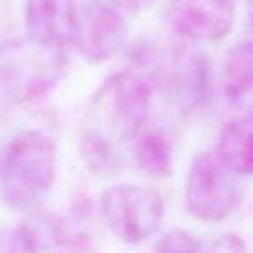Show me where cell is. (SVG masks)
I'll return each instance as SVG.
<instances>
[{
	"label": "cell",
	"instance_id": "6da1fadb",
	"mask_svg": "<svg viewBox=\"0 0 253 253\" xmlns=\"http://www.w3.org/2000/svg\"><path fill=\"white\" fill-rule=\"evenodd\" d=\"M151 94L144 75L126 70L106 78L92 95L80 135V155L99 177L113 179L122 172V148L134 144L142 134Z\"/></svg>",
	"mask_w": 253,
	"mask_h": 253
},
{
	"label": "cell",
	"instance_id": "7a4b0ae2",
	"mask_svg": "<svg viewBox=\"0 0 253 253\" xmlns=\"http://www.w3.org/2000/svg\"><path fill=\"white\" fill-rule=\"evenodd\" d=\"M57 173V146L40 130H25L9 144L0 167V194L11 210L37 211L52 191Z\"/></svg>",
	"mask_w": 253,
	"mask_h": 253
},
{
	"label": "cell",
	"instance_id": "3957f363",
	"mask_svg": "<svg viewBox=\"0 0 253 253\" xmlns=\"http://www.w3.org/2000/svg\"><path fill=\"white\" fill-rule=\"evenodd\" d=\"M66 66L63 50L39 45L28 37L0 43V87L16 102L45 97L63 80Z\"/></svg>",
	"mask_w": 253,
	"mask_h": 253
},
{
	"label": "cell",
	"instance_id": "277c9868",
	"mask_svg": "<svg viewBox=\"0 0 253 253\" xmlns=\"http://www.w3.org/2000/svg\"><path fill=\"white\" fill-rule=\"evenodd\" d=\"M101 213L106 227L122 243L137 245L158 232L163 222V200L155 189L118 184L104 191Z\"/></svg>",
	"mask_w": 253,
	"mask_h": 253
},
{
	"label": "cell",
	"instance_id": "5b68a950",
	"mask_svg": "<svg viewBox=\"0 0 253 253\" xmlns=\"http://www.w3.org/2000/svg\"><path fill=\"white\" fill-rule=\"evenodd\" d=\"M75 45L92 64L115 57L128 37V14L135 12L126 0H75Z\"/></svg>",
	"mask_w": 253,
	"mask_h": 253
},
{
	"label": "cell",
	"instance_id": "8992f818",
	"mask_svg": "<svg viewBox=\"0 0 253 253\" xmlns=\"http://www.w3.org/2000/svg\"><path fill=\"white\" fill-rule=\"evenodd\" d=\"M236 177L217 153H201L194 158L186 182V205L201 222H220L238 203Z\"/></svg>",
	"mask_w": 253,
	"mask_h": 253
},
{
	"label": "cell",
	"instance_id": "52a82bcc",
	"mask_svg": "<svg viewBox=\"0 0 253 253\" xmlns=\"http://www.w3.org/2000/svg\"><path fill=\"white\" fill-rule=\"evenodd\" d=\"M234 0H172L169 21L179 35L193 42H218L231 33Z\"/></svg>",
	"mask_w": 253,
	"mask_h": 253
},
{
	"label": "cell",
	"instance_id": "ba28073f",
	"mask_svg": "<svg viewBox=\"0 0 253 253\" xmlns=\"http://www.w3.org/2000/svg\"><path fill=\"white\" fill-rule=\"evenodd\" d=\"M70 229L59 215L32 211L18 222L4 243L2 253H71Z\"/></svg>",
	"mask_w": 253,
	"mask_h": 253
},
{
	"label": "cell",
	"instance_id": "9c48e42d",
	"mask_svg": "<svg viewBox=\"0 0 253 253\" xmlns=\"http://www.w3.org/2000/svg\"><path fill=\"white\" fill-rule=\"evenodd\" d=\"M25 25L30 40L63 50L75 43V0H25Z\"/></svg>",
	"mask_w": 253,
	"mask_h": 253
},
{
	"label": "cell",
	"instance_id": "30bf717a",
	"mask_svg": "<svg viewBox=\"0 0 253 253\" xmlns=\"http://www.w3.org/2000/svg\"><path fill=\"white\" fill-rule=\"evenodd\" d=\"M167 82L180 111L193 113L203 108L211 92V73L207 56L196 50L173 54Z\"/></svg>",
	"mask_w": 253,
	"mask_h": 253
},
{
	"label": "cell",
	"instance_id": "8fae6325",
	"mask_svg": "<svg viewBox=\"0 0 253 253\" xmlns=\"http://www.w3.org/2000/svg\"><path fill=\"white\" fill-rule=\"evenodd\" d=\"M227 102L243 115H253V37L238 42L227 54L222 75Z\"/></svg>",
	"mask_w": 253,
	"mask_h": 253
},
{
	"label": "cell",
	"instance_id": "7c38bea8",
	"mask_svg": "<svg viewBox=\"0 0 253 253\" xmlns=\"http://www.w3.org/2000/svg\"><path fill=\"white\" fill-rule=\"evenodd\" d=\"M215 153L234 175L253 177V115L229 122L218 135Z\"/></svg>",
	"mask_w": 253,
	"mask_h": 253
},
{
	"label": "cell",
	"instance_id": "4fadbf2b",
	"mask_svg": "<svg viewBox=\"0 0 253 253\" xmlns=\"http://www.w3.org/2000/svg\"><path fill=\"white\" fill-rule=\"evenodd\" d=\"M137 167L149 177L167 179L173 173V149L170 141L158 132H146L132 146Z\"/></svg>",
	"mask_w": 253,
	"mask_h": 253
},
{
	"label": "cell",
	"instance_id": "5bb4252c",
	"mask_svg": "<svg viewBox=\"0 0 253 253\" xmlns=\"http://www.w3.org/2000/svg\"><path fill=\"white\" fill-rule=\"evenodd\" d=\"M200 253H248V250L238 236L215 234L200 241Z\"/></svg>",
	"mask_w": 253,
	"mask_h": 253
},
{
	"label": "cell",
	"instance_id": "9a60e30c",
	"mask_svg": "<svg viewBox=\"0 0 253 253\" xmlns=\"http://www.w3.org/2000/svg\"><path fill=\"white\" fill-rule=\"evenodd\" d=\"M9 7H11V0H0V30L4 28L5 21H7Z\"/></svg>",
	"mask_w": 253,
	"mask_h": 253
},
{
	"label": "cell",
	"instance_id": "2e32d148",
	"mask_svg": "<svg viewBox=\"0 0 253 253\" xmlns=\"http://www.w3.org/2000/svg\"><path fill=\"white\" fill-rule=\"evenodd\" d=\"M246 12H248L250 25L253 26V0H246Z\"/></svg>",
	"mask_w": 253,
	"mask_h": 253
},
{
	"label": "cell",
	"instance_id": "e0dca14e",
	"mask_svg": "<svg viewBox=\"0 0 253 253\" xmlns=\"http://www.w3.org/2000/svg\"><path fill=\"white\" fill-rule=\"evenodd\" d=\"M126 2L132 5V9H134V11H137L139 5H141L142 2H153V0H126Z\"/></svg>",
	"mask_w": 253,
	"mask_h": 253
},
{
	"label": "cell",
	"instance_id": "ac0fdd59",
	"mask_svg": "<svg viewBox=\"0 0 253 253\" xmlns=\"http://www.w3.org/2000/svg\"><path fill=\"white\" fill-rule=\"evenodd\" d=\"M0 167H2V158H0Z\"/></svg>",
	"mask_w": 253,
	"mask_h": 253
}]
</instances>
